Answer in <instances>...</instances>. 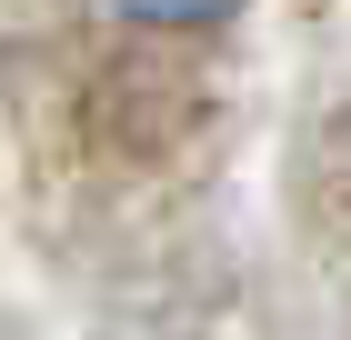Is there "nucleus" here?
I'll use <instances>...</instances> for the list:
<instances>
[{
	"label": "nucleus",
	"mask_w": 351,
	"mask_h": 340,
	"mask_svg": "<svg viewBox=\"0 0 351 340\" xmlns=\"http://www.w3.org/2000/svg\"><path fill=\"white\" fill-rule=\"evenodd\" d=\"M110 10H131V21H151V30H211L231 0H110Z\"/></svg>",
	"instance_id": "1"
}]
</instances>
